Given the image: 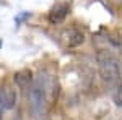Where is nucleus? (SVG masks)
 <instances>
[{
  "instance_id": "9b49d317",
  "label": "nucleus",
  "mask_w": 122,
  "mask_h": 120,
  "mask_svg": "<svg viewBox=\"0 0 122 120\" xmlns=\"http://www.w3.org/2000/svg\"><path fill=\"white\" fill-rule=\"evenodd\" d=\"M0 49H2V39H0Z\"/></svg>"
},
{
  "instance_id": "6e6552de",
  "label": "nucleus",
  "mask_w": 122,
  "mask_h": 120,
  "mask_svg": "<svg viewBox=\"0 0 122 120\" xmlns=\"http://www.w3.org/2000/svg\"><path fill=\"white\" fill-rule=\"evenodd\" d=\"M111 91V99L117 107H122V81L119 84H116L114 88L109 89Z\"/></svg>"
},
{
  "instance_id": "f257e3e1",
  "label": "nucleus",
  "mask_w": 122,
  "mask_h": 120,
  "mask_svg": "<svg viewBox=\"0 0 122 120\" xmlns=\"http://www.w3.org/2000/svg\"><path fill=\"white\" fill-rule=\"evenodd\" d=\"M96 63H98V70H99L101 80L106 83V86H107L109 89L122 81L119 62H117V58H116L111 52H107V50H99V52L96 54Z\"/></svg>"
},
{
  "instance_id": "0eeeda50",
  "label": "nucleus",
  "mask_w": 122,
  "mask_h": 120,
  "mask_svg": "<svg viewBox=\"0 0 122 120\" xmlns=\"http://www.w3.org/2000/svg\"><path fill=\"white\" fill-rule=\"evenodd\" d=\"M64 39H65L67 47H78L85 42V34L80 29L72 28V29H67L64 33Z\"/></svg>"
},
{
  "instance_id": "7ed1b4c3",
  "label": "nucleus",
  "mask_w": 122,
  "mask_h": 120,
  "mask_svg": "<svg viewBox=\"0 0 122 120\" xmlns=\"http://www.w3.org/2000/svg\"><path fill=\"white\" fill-rule=\"evenodd\" d=\"M34 83L41 88V91L44 92L47 102H52L57 99V92H59V84H57V78L54 73H51L49 70H41L39 75L34 78Z\"/></svg>"
},
{
  "instance_id": "39448f33",
  "label": "nucleus",
  "mask_w": 122,
  "mask_h": 120,
  "mask_svg": "<svg viewBox=\"0 0 122 120\" xmlns=\"http://www.w3.org/2000/svg\"><path fill=\"white\" fill-rule=\"evenodd\" d=\"M70 13V5L65 3V2H60V3H56L51 11H49V23H52V24H59V23H62L64 19L67 18V15Z\"/></svg>"
},
{
  "instance_id": "f8f14e48",
  "label": "nucleus",
  "mask_w": 122,
  "mask_h": 120,
  "mask_svg": "<svg viewBox=\"0 0 122 120\" xmlns=\"http://www.w3.org/2000/svg\"><path fill=\"white\" fill-rule=\"evenodd\" d=\"M116 2H122V0H116Z\"/></svg>"
},
{
  "instance_id": "1a4fd4ad",
  "label": "nucleus",
  "mask_w": 122,
  "mask_h": 120,
  "mask_svg": "<svg viewBox=\"0 0 122 120\" xmlns=\"http://www.w3.org/2000/svg\"><path fill=\"white\" fill-rule=\"evenodd\" d=\"M29 16H31V13H29V11H25V13H21V15H18V16L15 18V21H16V24H20V23H21L23 19L29 18Z\"/></svg>"
},
{
  "instance_id": "423d86ee",
  "label": "nucleus",
  "mask_w": 122,
  "mask_h": 120,
  "mask_svg": "<svg viewBox=\"0 0 122 120\" xmlns=\"http://www.w3.org/2000/svg\"><path fill=\"white\" fill-rule=\"evenodd\" d=\"M13 80H15V83H16V86L20 89H23L26 92L29 91V88L34 83V76H33L31 70H20V72H16L13 75Z\"/></svg>"
},
{
  "instance_id": "f03ea898",
  "label": "nucleus",
  "mask_w": 122,
  "mask_h": 120,
  "mask_svg": "<svg viewBox=\"0 0 122 120\" xmlns=\"http://www.w3.org/2000/svg\"><path fill=\"white\" fill-rule=\"evenodd\" d=\"M28 106L29 110H31V115L36 120H42L47 115L49 102H47L44 92L41 91V88L36 83H33V86L28 91Z\"/></svg>"
},
{
  "instance_id": "20e7f679",
  "label": "nucleus",
  "mask_w": 122,
  "mask_h": 120,
  "mask_svg": "<svg viewBox=\"0 0 122 120\" xmlns=\"http://www.w3.org/2000/svg\"><path fill=\"white\" fill-rule=\"evenodd\" d=\"M0 99H2V104H3V109H8L11 110L15 106H16V89L11 86V84L5 83L2 88H0Z\"/></svg>"
},
{
  "instance_id": "9d476101",
  "label": "nucleus",
  "mask_w": 122,
  "mask_h": 120,
  "mask_svg": "<svg viewBox=\"0 0 122 120\" xmlns=\"http://www.w3.org/2000/svg\"><path fill=\"white\" fill-rule=\"evenodd\" d=\"M3 117V104H2V99H0V120Z\"/></svg>"
}]
</instances>
